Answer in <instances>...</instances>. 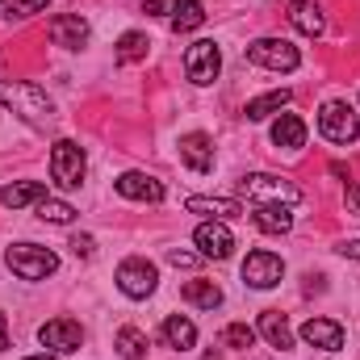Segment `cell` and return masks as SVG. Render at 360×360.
<instances>
[{"instance_id":"cell-1","label":"cell","mask_w":360,"mask_h":360,"mask_svg":"<svg viewBox=\"0 0 360 360\" xmlns=\"http://www.w3.org/2000/svg\"><path fill=\"white\" fill-rule=\"evenodd\" d=\"M243 197H252L256 205H302V188L293 180H281L272 172H252L239 180Z\"/></svg>"},{"instance_id":"cell-2","label":"cell","mask_w":360,"mask_h":360,"mask_svg":"<svg viewBox=\"0 0 360 360\" xmlns=\"http://www.w3.org/2000/svg\"><path fill=\"white\" fill-rule=\"evenodd\" d=\"M4 264L17 272L21 281H46L51 272L59 269V256L51 248H38V243H13L4 252Z\"/></svg>"},{"instance_id":"cell-3","label":"cell","mask_w":360,"mask_h":360,"mask_svg":"<svg viewBox=\"0 0 360 360\" xmlns=\"http://www.w3.org/2000/svg\"><path fill=\"white\" fill-rule=\"evenodd\" d=\"M319 134H323L327 143H340V147L356 143L360 139L356 109H352L348 101H327V105L319 109Z\"/></svg>"},{"instance_id":"cell-4","label":"cell","mask_w":360,"mask_h":360,"mask_svg":"<svg viewBox=\"0 0 360 360\" xmlns=\"http://www.w3.org/2000/svg\"><path fill=\"white\" fill-rule=\"evenodd\" d=\"M89 172V160H84V147L72 143V139H59L55 151H51V180L59 188H80Z\"/></svg>"},{"instance_id":"cell-5","label":"cell","mask_w":360,"mask_h":360,"mask_svg":"<svg viewBox=\"0 0 360 360\" xmlns=\"http://www.w3.org/2000/svg\"><path fill=\"white\" fill-rule=\"evenodd\" d=\"M248 59L256 68H269V72H297V63H302L297 46L285 42V38H256L248 46Z\"/></svg>"},{"instance_id":"cell-6","label":"cell","mask_w":360,"mask_h":360,"mask_svg":"<svg viewBox=\"0 0 360 360\" xmlns=\"http://www.w3.org/2000/svg\"><path fill=\"white\" fill-rule=\"evenodd\" d=\"M155 285H160V272L151 260H143V256H130V260H122L117 264V289L126 293V297H151L155 293Z\"/></svg>"},{"instance_id":"cell-7","label":"cell","mask_w":360,"mask_h":360,"mask_svg":"<svg viewBox=\"0 0 360 360\" xmlns=\"http://www.w3.org/2000/svg\"><path fill=\"white\" fill-rule=\"evenodd\" d=\"M184 72H188L193 84H214L218 72H222V51H218V42H210V38L193 42L188 55H184Z\"/></svg>"},{"instance_id":"cell-8","label":"cell","mask_w":360,"mask_h":360,"mask_svg":"<svg viewBox=\"0 0 360 360\" xmlns=\"http://www.w3.org/2000/svg\"><path fill=\"white\" fill-rule=\"evenodd\" d=\"M281 276H285V260L276 256V252H248V260H243V281L252 285V289H272V285H281Z\"/></svg>"},{"instance_id":"cell-9","label":"cell","mask_w":360,"mask_h":360,"mask_svg":"<svg viewBox=\"0 0 360 360\" xmlns=\"http://www.w3.org/2000/svg\"><path fill=\"white\" fill-rule=\"evenodd\" d=\"M193 243H197L201 256H210V260H231V252H235V235H231V226L218 222V218L201 222V226L193 231Z\"/></svg>"},{"instance_id":"cell-10","label":"cell","mask_w":360,"mask_h":360,"mask_svg":"<svg viewBox=\"0 0 360 360\" xmlns=\"http://www.w3.org/2000/svg\"><path fill=\"white\" fill-rule=\"evenodd\" d=\"M13 101L25 105V117H51V113H55L51 96L38 89V84H0V105L13 109Z\"/></svg>"},{"instance_id":"cell-11","label":"cell","mask_w":360,"mask_h":360,"mask_svg":"<svg viewBox=\"0 0 360 360\" xmlns=\"http://www.w3.org/2000/svg\"><path fill=\"white\" fill-rule=\"evenodd\" d=\"M46 34H51V42H55V46H63V51H80V46H89V21H84L80 13L51 17Z\"/></svg>"},{"instance_id":"cell-12","label":"cell","mask_w":360,"mask_h":360,"mask_svg":"<svg viewBox=\"0 0 360 360\" xmlns=\"http://www.w3.org/2000/svg\"><path fill=\"white\" fill-rule=\"evenodd\" d=\"M38 340H42L51 352H80L84 331H80V323H72V319H55V323H42Z\"/></svg>"},{"instance_id":"cell-13","label":"cell","mask_w":360,"mask_h":360,"mask_svg":"<svg viewBox=\"0 0 360 360\" xmlns=\"http://www.w3.org/2000/svg\"><path fill=\"white\" fill-rule=\"evenodd\" d=\"M302 340L310 348H323V352H340L344 348V327L335 319H306L302 323Z\"/></svg>"},{"instance_id":"cell-14","label":"cell","mask_w":360,"mask_h":360,"mask_svg":"<svg viewBox=\"0 0 360 360\" xmlns=\"http://www.w3.org/2000/svg\"><path fill=\"white\" fill-rule=\"evenodd\" d=\"M113 188L122 193V197H130V201H164V184L155 176H147V172H122V176L113 180Z\"/></svg>"},{"instance_id":"cell-15","label":"cell","mask_w":360,"mask_h":360,"mask_svg":"<svg viewBox=\"0 0 360 360\" xmlns=\"http://www.w3.org/2000/svg\"><path fill=\"white\" fill-rule=\"evenodd\" d=\"M289 21H293V30L306 34V38H319V34L327 30V17H323V4H319V0H293V4H289Z\"/></svg>"},{"instance_id":"cell-16","label":"cell","mask_w":360,"mask_h":360,"mask_svg":"<svg viewBox=\"0 0 360 360\" xmlns=\"http://www.w3.org/2000/svg\"><path fill=\"white\" fill-rule=\"evenodd\" d=\"M180 160L193 168V172H210L214 168V143H210V134H184L180 139Z\"/></svg>"},{"instance_id":"cell-17","label":"cell","mask_w":360,"mask_h":360,"mask_svg":"<svg viewBox=\"0 0 360 360\" xmlns=\"http://www.w3.org/2000/svg\"><path fill=\"white\" fill-rule=\"evenodd\" d=\"M42 197H46V184H42V180H13V184H4V188H0V201H4L8 210L38 205Z\"/></svg>"},{"instance_id":"cell-18","label":"cell","mask_w":360,"mask_h":360,"mask_svg":"<svg viewBox=\"0 0 360 360\" xmlns=\"http://www.w3.org/2000/svg\"><path fill=\"white\" fill-rule=\"evenodd\" d=\"M272 143H276V147H285V151L306 147V122H302L297 113H281V117H276V126H272Z\"/></svg>"},{"instance_id":"cell-19","label":"cell","mask_w":360,"mask_h":360,"mask_svg":"<svg viewBox=\"0 0 360 360\" xmlns=\"http://www.w3.org/2000/svg\"><path fill=\"white\" fill-rule=\"evenodd\" d=\"M260 335L269 340L276 352H289V348H293V331H289V319H285L281 310H264V314H260Z\"/></svg>"},{"instance_id":"cell-20","label":"cell","mask_w":360,"mask_h":360,"mask_svg":"<svg viewBox=\"0 0 360 360\" xmlns=\"http://www.w3.org/2000/svg\"><path fill=\"white\" fill-rule=\"evenodd\" d=\"M184 210H188V214H210V218H218V222L243 214V205H239L235 197H188Z\"/></svg>"},{"instance_id":"cell-21","label":"cell","mask_w":360,"mask_h":360,"mask_svg":"<svg viewBox=\"0 0 360 360\" xmlns=\"http://www.w3.org/2000/svg\"><path fill=\"white\" fill-rule=\"evenodd\" d=\"M252 222H256L264 235H285V231H293V214H289V205H256Z\"/></svg>"},{"instance_id":"cell-22","label":"cell","mask_w":360,"mask_h":360,"mask_svg":"<svg viewBox=\"0 0 360 360\" xmlns=\"http://www.w3.org/2000/svg\"><path fill=\"white\" fill-rule=\"evenodd\" d=\"M164 340H168V348L188 352V348L197 344V327H193L184 314H168V319H164Z\"/></svg>"},{"instance_id":"cell-23","label":"cell","mask_w":360,"mask_h":360,"mask_svg":"<svg viewBox=\"0 0 360 360\" xmlns=\"http://www.w3.org/2000/svg\"><path fill=\"white\" fill-rule=\"evenodd\" d=\"M180 297H184L188 306H201V310H214V306H222V289H218L214 281H184Z\"/></svg>"},{"instance_id":"cell-24","label":"cell","mask_w":360,"mask_h":360,"mask_svg":"<svg viewBox=\"0 0 360 360\" xmlns=\"http://www.w3.org/2000/svg\"><path fill=\"white\" fill-rule=\"evenodd\" d=\"M289 101H293V92H289V89H276V92H264V96L248 101V109H243V113H248V122H264L269 113H281Z\"/></svg>"},{"instance_id":"cell-25","label":"cell","mask_w":360,"mask_h":360,"mask_svg":"<svg viewBox=\"0 0 360 360\" xmlns=\"http://www.w3.org/2000/svg\"><path fill=\"white\" fill-rule=\"evenodd\" d=\"M201 21H205V4L201 0H176L172 4V30L176 34H193Z\"/></svg>"},{"instance_id":"cell-26","label":"cell","mask_w":360,"mask_h":360,"mask_svg":"<svg viewBox=\"0 0 360 360\" xmlns=\"http://www.w3.org/2000/svg\"><path fill=\"white\" fill-rule=\"evenodd\" d=\"M38 218L42 222H55V226H68V222H76V205L72 201H59V197H42L38 201Z\"/></svg>"},{"instance_id":"cell-27","label":"cell","mask_w":360,"mask_h":360,"mask_svg":"<svg viewBox=\"0 0 360 360\" xmlns=\"http://www.w3.org/2000/svg\"><path fill=\"white\" fill-rule=\"evenodd\" d=\"M113 344H117L122 360H143V356H147V335H143L139 327H122Z\"/></svg>"},{"instance_id":"cell-28","label":"cell","mask_w":360,"mask_h":360,"mask_svg":"<svg viewBox=\"0 0 360 360\" xmlns=\"http://www.w3.org/2000/svg\"><path fill=\"white\" fill-rule=\"evenodd\" d=\"M147 34H139V30H130V34H122L117 38V63H139V59H147Z\"/></svg>"},{"instance_id":"cell-29","label":"cell","mask_w":360,"mask_h":360,"mask_svg":"<svg viewBox=\"0 0 360 360\" xmlns=\"http://www.w3.org/2000/svg\"><path fill=\"white\" fill-rule=\"evenodd\" d=\"M222 344L226 348H252L256 344V331L248 323H231V327H222Z\"/></svg>"},{"instance_id":"cell-30","label":"cell","mask_w":360,"mask_h":360,"mask_svg":"<svg viewBox=\"0 0 360 360\" xmlns=\"http://www.w3.org/2000/svg\"><path fill=\"white\" fill-rule=\"evenodd\" d=\"M51 0H8L4 4V13H8V21H25V17H34V13H42Z\"/></svg>"},{"instance_id":"cell-31","label":"cell","mask_w":360,"mask_h":360,"mask_svg":"<svg viewBox=\"0 0 360 360\" xmlns=\"http://www.w3.org/2000/svg\"><path fill=\"white\" fill-rule=\"evenodd\" d=\"M68 248H72L80 260H92V256H96V239H92V235H72V243H68Z\"/></svg>"},{"instance_id":"cell-32","label":"cell","mask_w":360,"mask_h":360,"mask_svg":"<svg viewBox=\"0 0 360 360\" xmlns=\"http://www.w3.org/2000/svg\"><path fill=\"white\" fill-rule=\"evenodd\" d=\"M172 4H176V0H147V4H143V13H147V17H168V13H172Z\"/></svg>"},{"instance_id":"cell-33","label":"cell","mask_w":360,"mask_h":360,"mask_svg":"<svg viewBox=\"0 0 360 360\" xmlns=\"http://www.w3.org/2000/svg\"><path fill=\"white\" fill-rule=\"evenodd\" d=\"M168 260H172L176 269H193V264H197V256H193V252H180V248H172V252H168Z\"/></svg>"},{"instance_id":"cell-34","label":"cell","mask_w":360,"mask_h":360,"mask_svg":"<svg viewBox=\"0 0 360 360\" xmlns=\"http://www.w3.org/2000/svg\"><path fill=\"white\" fill-rule=\"evenodd\" d=\"M344 201L352 205V214H360V184H352V180H348V188H344Z\"/></svg>"},{"instance_id":"cell-35","label":"cell","mask_w":360,"mask_h":360,"mask_svg":"<svg viewBox=\"0 0 360 360\" xmlns=\"http://www.w3.org/2000/svg\"><path fill=\"white\" fill-rule=\"evenodd\" d=\"M340 256H348V260H360V239H348V243L340 248Z\"/></svg>"},{"instance_id":"cell-36","label":"cell","mask_w":360,"mask_h":360,"mask_svg":"<svg viewBox=\"0 0 360 360\" xmlns=\"http://www.w3.org/2000/svg\"><path fill=\"white\" fill-rule=\"evenodd\" d=\"M8 348V323H4V310H0V352Z\"/></svg>"},{"instance_id":"cell-37","label":"cell","mask_w":360,"mask_h":360,"mask_svg":"<svg viewBox=\"0 0 360 360\" xmlns=\"http://www.w3.org/2000/svg\"><path fill=\"white\" fill-rule=\"evenodd\" d=\"M25 360H55V356H46V352H38V356H25Z\"/></svg>"}]
</instances>
